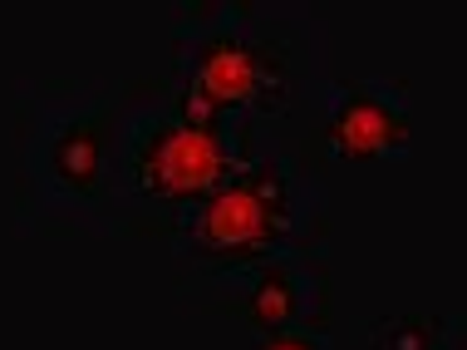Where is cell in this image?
<instances>
[{
  "instance_id": "5",
  "label": "cell",
  "mask_w": 467,
  "mask_h": 350,
  "mask_svg": "<svg viewBox=\"0 0 467 350\" xmlns=\"http://www.w3.org/2000/svg\"><path fill=\"white\" fill-rule=\"evenodd\" d=\"M325 148L339 164H389L409 154L413 114L403 84L389 80H339L320 90Z\"/></svg>"
},
{
  "instance_id": "6",
  "label": "cell",
  "mask_w": 467,
  "mask_h": 350,
  "mask_svg": "<svg viewBox=\"0 0 467 350\" xmlns=\"http://www.w3.org/2000/svg\"><path fill=\"white\" fill-rule=\"evenodd\" d=\"M232 286H242V316L256 326L261 335L275 331H325V261L315 252H285L271 261L222 277Z\"/></svg>"
},
{
  "instance_id": "8",
  "label": "cell",
  "mask_w": 467,
  "mask_h": 350,
  "mask_svg": "<svg viewBox=\"0 0 467 350\" xmlns=\"http://www.w3.org/2000/svg\"><path fill=\"white\" fill-rule=\"evenodd\" d=\"M251 350H330V331H275L256 335Z\"/></svg>"
},
{
  "instance_id": "4",
  "label": "cell",
  "mask_w": 467,
  "mask_h": 350,
  "mask_svg": "<svg viewBox=\"0 0 467 350\" xmlns=\"http://www.w3.org/2000/svg\"><path fill=\"white\" fill-rule=\"evenodd\" d=\"M113 99L104 84H35L20 94V207L45 228H104Z\"/></svg>"
},
{
  "instance_id": "7",
  "label": "cell",
  "mask_w": 467,
  "mask_h": 350,
  "mask_svg": "<svg viewBox=\"0 0 467 350\" xmlns=\"http://www.w3.org/2000/svg\"><path fill=\"white\" fill-rule=\"evenodd\" d=\"M379 350H433V321H379Z\"/></svg>"
},
{
  "instance_id": "1",
  "label": "cell",
  "mask_w": 467,
  "mask_h": 350,
  "mask_svg": "<svg viewBox=\"0 0 467 350\" xmlns=\"http://www.w3.org/2000/svg\"><path fill=\"white\" fill-rule=\"evenodd\" d=\"M325 25L306 10L232 5L207 10L192 30L178 35L172 55V104L187 123L226 133L261 154V139L275 123H290L296 109H320L325 90Z\"/></svg>"
},
{
  "instance_id": "3",
  "label": "cell",
  "mask_w": 467,
  "mask_h": 350,
  "mask_svg": "<svg viewBox=\"0 0 467 350\" xmlns=\"http://www.w3.org/2000/svg\"><path fill=\"white\" fill-rule=\"evenodd\" d=\"M325 228V187L281 148H261L178 228L172 247L212 277H236L256 261L315 252Z\"/></svg>"
},
{
  "instance_id": "2",
  "label": "cell",
  "mask_w": 467,
  "mask_h": 350,
  "mask_svg": "<svg viewBox=\"0 0 467 350\" xmlns=\"http://www.w3.org/2000/svg\"><path fill=\"white\" fill-rule=\"evenodd\" d=\"M246 148L226 133L197 129L178 114L168 80L129 84L113 99L104 228L178 237V228L246 164Z\"/></svg>"
}]
</instances>
